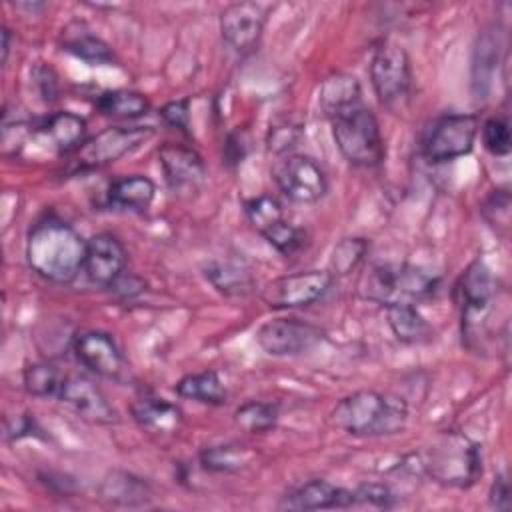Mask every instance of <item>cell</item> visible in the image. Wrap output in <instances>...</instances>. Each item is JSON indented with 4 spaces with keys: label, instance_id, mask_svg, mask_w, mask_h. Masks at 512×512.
Returning a JSON list of instances; mask_svg holds the SVG:
<instances>
[{
    "label": "cell",
    "instance_id": "obj_41",
    "mask_svg": "<svg viewBox=\"0 0 512 512\" xmlns=\"http://www.w3.org/2000/svg\"><path fill=\"white\" fill-rule=\"evenodd\" d=\"M36 422L30 414H14L4 420V440L14 442L26 436L36 434Z\"/></svg>",
    "mask_w": 512,
    "mask_h": 512
},
{
    "label": "cell",
    "instance_id": "obj_39",
    "mask_svg": "<svg viewBox=\"0 0 512 512\" xmlns=\"http://www.w3.org/2000/svg\"><path fill=\"white\" fill-rule=\"evenodd\" d=\"M32 74V82L40 94V98L44 102H54L58 98V74L54 72L52 66L44 64V62H36L34 68L30 70Z\"/></svg>",
    "mask_w": 512,
    "mask_h": 512
},
{
    "label": "cell",
    "instance_id": "obj_1",
    "mask_svg": "<svg viewBox=\"0 0 512 512\" xmlns=\"http://www.w3.org/2000/svg\"><path fill=\"white\" fill-rule=\"evenodd\" d=\"M86 240L56 214H44L28 232V266L48 282L70 284L82 272Z\"/></svg>",
    "mask_w": 512,
    "mask_h": 512
},
{
    "label": "cell",
    "instance_id": "obj_17",
    "mask_svg": "<svg viewBox=\"0 0 512 512\" xmlns=\"http://www.w3.org/2000/svg\"><path fill=\"white\" fill-rule=\"evenodd\" d=\"M158 160L172 190H188L204 182L206 166L202 156L192 146L180 142H164L158 148Z\"/></svg>",
    "mask_w": 512,
    "mask_h": 512
},
{
    "label": "cell",
    "instance_id": "obj_2",
    "mask_svg": "<svg viewBox=\"0 0 512 512\" xmlns=\"http://www.w3.org/2000/svg\"><path fill=\"white\" fill-rule=\"evenodd\" d=\"M330 420L352 436H390L406 426L408 404L396 394L356 390L336 402Z\"/></svg>",
    "mask_w": 512,
    "mask_h": 512
},
{
    "label": "cell",
    "instance_id": "obj_24",
    "mask_svg": "<svg viewBox=\"0 0 512 512\" xmlns=\"http://www.w3.org/2000/svg\"><path fill=\"white\" fill-rule=\"evenodd\" d=\"M60 42L66 52H70L72 56H76L88 64L100 66V64H110L114 60L112 48L80 22L68 24L62 30Z\"/></svg>",
    "mask_w": 512,
    "mask_h": 512
},
{
    "label": "cell",
    "instance_id": "obj_43",
    "mask_svg": "<svg viewBox=\"0 0 512 512\" xmlns=\"http://www.w3.org/2000/svg\"><path fill=\"white\" fill-rule=\"evenodd\" d=\"M110 288L118 296H122V298H132V296H136V294H140L144 290V282L140 278H136V276H128L126 278V272H124Z\"/></svg>",
    "mask_w": 512,
    "mask_h": 512
},
{
    "label": "cell",
    "instance_id": "obj_20",
    "mask_svg": "<svg viewBox=\"0 0 512 512\" xmlns=\"http://www.w3.org/2000/svg\"><path fill=\"white\" fill-rule=\"evenodd\" d=\"M102 500L116 506H146L152 498L150 484L126 470H108L98 484Z\"/></svg>",
    "mask_w": 512,
    "mask_h": 512
},
{
    "label": "cell",
    "instance_id": "obj_34",
    "mask_svg": "<svg viewBox=\"0 0 512 512\" xmlns=\"http://www.w3.org/2000/svg\"><path fill=\"white\" fill-rule=\"evenodd\" d=\"M482 142L492 156H508L512 148L510 124L506 116H492L482 124Z\"/></svg>",
    "mask_w": 512,
    "mask_h": 512
},
{
    "label": "cell",
    "instance_id": "obj_5",
    "mask_svg": "<svg viewBox=\"0 0 512 512\" xmlns=\"http://www.w3.org/2000/svg\"><path fill=\"white\" fill-rule=\"evenodd\" d=\"M330 126L336 148L352 166L374 168L384 160L380 124L364 102L332 116Z\"/></svg>",
    "mask_w": 512,
    "mask_h": 512
},
{
    "label": "cell",
    "instance_id": "obj_6",
    "mask_svg": "<svg viewBox=\"0 0 512 512\" xmlns=\"http://www.w3.org/2000/svg\"><path fill=\"white\" fill-rule=\"evenodd\" d=\"M370 80L380 104L388 110H400L412 88V66L408 52L390 40L378 44L370 62Z\"/></svg>",
    "mask_w": 512,
    "mask_h": 512
},
{
    "label": "cell",
    "instance_id": "obj_14",
    "mask_svg": "<svg viewBox=\"0 0 512 512\" xmlns=\"http://www.w3.org/2000/svg\"><path fill=\"white\" fill-rule=\"evenodd\" d=\"M128 254L122 240L110 232H98L86 240V256L82 272L96 284L110 288L126 270Z\"/></svg>",
    "mask_w": 512,
    "mask_h": 512
},
{
    "label": "cell",
    "instance_id": "obj_10",
    "mask_svg": "<svg viewBox=\"0 0 512 512\" xmlns=\"http://www.w3.org/2000/svg\"><path fill=\"white\" fill-rule=\"evenodd\" d=\"M334 276L328 270H300L274 278L262 290V300L276 310L306 308L318 302L332 286Z\"/></svg>",
    "mask_w": 512,
    "mask_h": 512
},
{
    "label": "cell",
    "instance_id": "obj_26",
    "mask_svg": "<svg viewBox=\"0 0 512 512\" xmlns=\"http://www.w3.org/2000/svg\"><path fill=\"white\" fill-rule=\"evenodd\" d=\"M40 132L50 140V144L58 152H74L82 142L86 134V120L70 110H58L52 112L44 124L40 126Z\"/></svg>",
    "mask_w": 512,
    "mask_h": 512
},
{
    "label": "cell",
    "instance_id": "obj_32",
    "mask_svg": "<svg viewBox=\"0 0 512 512\" xmlns=\"http://www.w3.org/2000/svg\"><path fill=\"white\" fill-rule=\"evenodd\" d=\"M248 222L252 224V228L264 236L266 232H270L274 226H278L280 222L286 220L284 216V208L280 204L278 198L270 196V194H260L256 198L246 200L244 204Z\"/></svg>",
    "mask_w": 512,
    "mask_h": 512
},
{
    "label": "cell",
    "instance_id": "obj_38",
    "mask_svg": "<svg viewBox=\"0 0 512 512\" xmlns=\"http://www.w3.org/2000/svg\"><path fill=\"white\" fill-rule=\"evenodd\" d=\"M482 214L484 218L496 226H508L510 222V194L508 190H494L486 200H484V206H482Z\"/></svg>",
    "mask_w": 512,
    "mask_h": 512
},
{
    "label": "cell",
    "instance_id": "obj_27",
    "mask_svg": "<svg viewBox=\"0 0 512 512\" xmlns=\"http://www.w3.org/2000/svg\"><path fill=\"white\" fill-rule=\"evenodd\" d=\"M174 392L180 398L196 400L208 406H222L228 398V390L216 370H202L182 376L176 382Z\"/></svg>",
    "mask_w": 512,
    "mask_h": 512
},
{
    "label": "cell",
    "instance_id": "obj_8",
    "mask_svg": "<svg viewBox=\"0 0 512 512\" xmlns=\"http://www.w3.org/2000/svg\"><path fill=\"white\" fill-rule=\"evenodd\" d=\"M478 128L480 122L476 114H444L428 128L422 152L430 162H450L466 156L474 148Z\"/></svg>",
    "mask_w": 512,
    "mask_h": 512
},
{
    "label": "cell",
    "instance_id": "obj_45",
    "mask_svg": "<svg viewBox=\"0 0 512 512\" xmlns=\"http://www.w3.org/2000/svg\"><path fill=\"white\" fill-rule=\"evenodd\" d=\"M8 54H10V30L2 26V64H6Z\"/></svg>",
    "mask_w": 512,
    "mask_h": 512
},
{
    "label": "cell",
    "instance_id": "obj_12",
    "mask_svg": "<svg viewBox=\"0 0 512 512\" xmlns=\"http://www.w3.org/2000/svg\"><path fill=\"white\" fill-rule=\"evenodd\" d=\"M324 338V332L298 318H276L264 322L256 332L258 346L270 356H298Z\"/></svg>",
    "mask_w": 512,
    "mask_h": 512
},
{
    "label": "cell",
    "instance_id": "obj_31",
    "mask_svg": "<svg viewBox=\"0 0 512 512\" xmlns=\"http://www.w3.org/2000/svg\"><path fill=\"white\" fill-rule=\"evenodd\" d=\"M278 406L274 402L266 400H248L242 406L236 408L234 412V422L246 432L258 434V432H268L276 426L278 422Z\"/></svg>",
    "mask_w": 512,
    "mask_h": 512
},
{
    "label": "cell",
    "instance_id": "obj_3",
    "mask_svg": "<svg viewBox=\"0 0 512 512\" xmlns=\"http://www.w3.org/2000/svg\"><path fill=\"white\" fill-rule=\"evenodd\" d=\"M440 286V278L414 264L386 262L372 266L360 280L358 292L364 300L384 308L394 304H420L430 300Z\"/></svg>",
    "mask_w": 512,
    "mask_h": 512
},
{
    "label": "cell",
    "instance_id": "obj_4",
    "mask_svg": "<svg viewBox=\"0 0 512 512\" xmlns=\"http://www.w3.org/2000/svg\"><path fill=\"white\" fill-rule=\"evenodd\" d=\"M422 468L442 486L470 488L482 476V450L464 432L444 430L426 448Z\"/></svg>",
    "mask_w": 512,
    "mask_h": 512
},
{
    "label": "cell",
    "instance_id": "obj_23",
    "mask_svg": "<svg viewBox=\"0 0 512 512\" xmlns=\"http://www.w3.org/2000/svg\"><path fill=\"white\" fill-rule=\"evenodd\" d=\"M318 104L328 120L356 104H362V88L358 78L346 72H334L326 76L320 86Z\"/></svg>",
    "mask_w": 512,
    "mask_h": 512
},
{
    "label": "cell",
    "instance_id": "obj_19",
    "mask_svg": "<svg viewBox=\"0 0 512 512\" xmlns=\"http://www.w3.org/2000/svg\"><path fill=\"white\" fill-rule=\"evenodd\" d=\"M202 272L216 292L228 298H242L254 292L256 280L250 266L236 258H214L204 262Z\"/></svg>",
    "mask_w": 512,
    "mask_h": 512
},
{
    "label": "cell",
    "instance_id": "obj_35",
    "mask_svg": "<svg viewBox=\"0 0 512 512\" xmlns=\"http://www.w3.org/2000/svg\"><path fill=\"white\" fill-rule=\"evenodd\" d=\"M302 138V126L292 120H278L270 126L266 136V148L274 154H286Z\"/></svg>",
    "mask_w": 512,
    "mask_h": 512
},
{
    "label": "cell",
    "instance_id": "obj_25",
    "mask_svg": "<svg viewBox=\"0 0 512 512\" xmlns=\"http://www.w3.org/2000/svg\"><path fill=\"white\" fill-rule=\"evenodd\" d=\"M386 318L392 334L402 344H428L434 338L430 322L414 304H394L386 308Z\"/></svg>",
    "mask_w": 512,
    "mask_h": 512
},
{
    "label": "cell",
    "instance_id": "obj_15",
    "mask_svg": "<svg viewBox=\"0 0 512 512\" xmlns=\"http://www.w3.org/2000/svg\"><path fill=\"white\" fill-rule=\"evenodd\" d=\"M60 402L70 406L78 416L94 424H116L118 412L108 402L106 394L84 374H66L60 396Z\"/></svg>",
    "mask_w": 512,
    "mask_h": 512
},
{
    "label": "cell",
    "instance_id": "obj_28",
    "mask_svg": "<svg viewBox=\"0 0 512 512\" xmlns=\"http://www.w3.org/2000/svg\"><path fill=\"white\" fill-rule=\"evenodd\" d=\"M96 110L108 118L132 120V118L144 116L150 110V100L144 94L134 90H124V88L104 90L96 98Z\"/></svg>",
    "mask_w": 512,
    "mask_h": 512
},
{
    "label": "cell",
    "instance_id": "obj_37",
    "mask_svg": "<svg viewBox=\"0 0 512 512\" xmlns=\"http://www.w3.org/2000/svg\"><path fill=\"white\" fill-rule=\"evenodd\" d=\"M356 504H368L374 508H392L396 504L394 490L384 482H364L354 488Z\"/></svg>",
    "mask_w": 512,
    "mask_h": 512
},
{
    "label": "cell",
    "instance_id": "obj_42",
    "mask_svg": "<svg viewBox=\"0 0 512 512\" xmlns=\"http://www.w3.org/2000/svg\"><path fill=\"white\" fill-rule=\"evenodd\" d=\"M488 504L494 510H508L510 508V486L504 474L494 476L490 492H488Z\"/></svg>",
    "mask_w": 512,
    "mask_h": 512
},
{
    "label": "cell",
    "instance_id": "obj_16",
    "mask_svg": "<svg viewBox=\"0 0 512 512\" xmlns=\"http://www.w3.org/2000/svg\"><path fill=\"white\" fill-rule=\"evenodd\" d=\"M458 290L462 296V324L468 330L490 310L496 296V280L490 268L476 258L460 278Z\"/></svg>",
    "mask_w": 512,
    "mask_h": 512
},
{
    "label": "cell",
    "instance_id": "obj_22",
    "mask_svg": "<svg viewBox=\"0 0 512 512\" xmlns=\"http://www.w3.org/2000/svg\"><path fill=\"white\" fill-rule=\"evenodd\" d=\"M156 196V184L144 174H128L112 180L106 192V200L116 210L144 212L150 208Z\"/></svg>",
    "mask_w": 512,
    "mask_h": 512
},
{
    "label": "cell",
    "instance_id": "obj_21",
    "mask_svg": "<svg viewBox=\"0 0 512 512\" xmlns=\"http://www.w3.org/2000/svg\"><path fill=\"white\" fill-rule=\"evenodd\" d=\"M130 414L134 422L156 434H172L182 422V410L160 396H142L130 404Z\"/></svg>",
    "mask_w": 512,
    "mask_h": 512
},
{
    "label": "cell",
    "instance_id": "obj_36",
    "mask_svg": "<svg viewBox=\"0 0 512 512\" xmlns=\"http://www.w3.org/2000/svg\"><path fill=\"white\" fill-rule=\"evenodd\" d=\"M264 240L274 246L280 254L292 256L304 246V230L294 226L292 222L284 220L278 226H274L270 232L264 234Z\"/></svg>",
    "mask_w": 512,
    "mask_h": 512
},
{
    "label": "cell",
    "instance_id": "obj_7",
    "mask_svg": "<svg viewBox=\"0 0 512 512\" xmlns=\"http://www.w3.org/2000/svg\"><path fill=\"white\" fill-rule=\"evenodd\" d=\"M150 126H110L84 140L74 152L70 166L74 172L96 170L112 164L144 144L152 136Z\"/></svg>",
    "mask_w": 512,
    "mask_h": 512
},
{
    "label": "cell",
    "instance_id": "obj_40",
    "mask_svg": "<svg viewBox=\"0 0 512 512\" xmlns=\"http://www.w3.org/2000/svg\"><path fill=\"white\" fill-rule=\"evenodd\" d=\"M188 106H190L188 98H180V100H172V102L164 104L160 108L162 122L174 130L188 134V128H190V108Z\"/></svg>",
    "mask_w": 512,
    "mask_h": 512
},
{
    "label": "cell",
    "instance_id": "obj_30",
    "mask_svg": "<svg viewBox=\"0 0 512 512\" xmlns=\"http://www.w3.org/2000/svg\"><path fill=\"white\" fill-rule=\"evenodd\" d=\"M252 452L236 442L208 446L200 452V464L210 472H236L248 464Z\"/></svg>",
    "mask_w": 512,
    "mask_h": 512
},
{
    "label": "cell",
    "instance_id": "obj_18",
    "mask_svg": "<svg viewBox=\"0 0 512 512\" xmlns=\"http://www.w3.org/2000/svg\"><path fill=\"white\" fill-rule=\"evenodd\" d=\"M356 506L354 490L336 486L328 480L314 478L282 496L280 510H332Z\"/></svg>",
    "mask_w": 512,
    "mask_h": 512
},
{
    "label": "cell",
    "instance_id": "obj_13",
    "mask_svg": "<svg viewBox=\"0 0 512 512\" xmlns=\"http://www.w3.org/2000/svg\"><path fill=\"white\" fill-rule=\"evenodd\" d=\"M266 26V8L256 2H234L220 12L222 40L238 54L256 48Z\"/></svg>",
    "mask_w": 512,
    "mask_h": 512
},
{
    "label": "cell",
    "instance_id": "obj_44",
    "mask_svg": "<svg viewBox=\"0 0 512 512\" xmlns=\"http://www.w3.org/2000/svg\"><path fill=\"white\" fill-rule=\"evenodd\" d=\"M226 142H228V144H226V160L232 162V164L242 162V158L246 156V144H244V140H242V134L234 132V134L228 136Z\"/></svg>",
    "mask_w": 512,
    "mask_h": 512
},
{
    "label": "cell",
    "instance_id": "obj_9",
    "mask_svg": "<svg viewBox=\"0 0 512 512\" xmlns=\"http://www.w3.org/2000/svg\"><path fill=\"white\" fill-rule=\"evenodd\" d=\"M280 192L298 204L318 202L328 192V178L322 166L306 154H286L272 170Z\"/></svg>",
    "mask_w": 512,
    "mask_h": 512
},
{
    "label": "cell",
    "instance_id": "obj_29",
    "mask_svg": "<svg viewBox=\"0 0 512 512\" xmlns=\"http://www.w3.org/2000/svg\"><path fill=\"white\" fill-rule=\"evenodd\" d=\"M66 374L52 362H32L24 368L22 380L28 394L36 398H58Z\"/></svg>",
    "mask_w": 512,
    "mask_h": 512
},
{
    "label": "cell",
    "instance_id": "obj_11",
    "mask_svg": "<svg viewBox=\"0 0 512 512\" xmlns=\"http://www.w3.org/2000/svg\"><path fill=\"white\" fill-rule=\"evenodd\" d=\"M72 352L84 368L100 378L114 382H126L130 378V366L108 332L84 330L76 334Z\"/></svg>",
    "mask_w": 512,
    "mask_h": 512
},
{
    "label": "cell",
    "instance_id": "obj_33",
    "mask_svg": "<svg viewBox=\"0 0 512 512\" xmlns=\"http://www.w3.org/2000/svg\"><path fill=\"white\" fill-rule=\"evenodd\" d=\"M366 252H368V240L366 238H360V236L342 238L332 250L328 272L332 276H348L350 272H354L360 266Z\"/></svg>",
    "mask_w": 512,
    "mask_h": 512
}]
</instances>
